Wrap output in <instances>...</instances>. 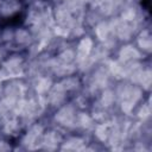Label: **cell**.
Returning <instances> with one entry per match:
<instances>
[{
    "label": "cell",
    "instance_id": "obj_1",
    "mask_svg": "<svg viewBox=\"0 0 152 152\" xmlns=\"http://www.w3.org/2000/svg\"><path fill=\"white\" fill-rule=\"evenodd\" d=\"M142 6H145L147 10H150V0H142Z\"/></svg>",
    "mask_w": 152,
    "mask_h": 152
}]
</instances>
